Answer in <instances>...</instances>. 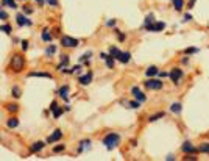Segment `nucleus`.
<instances>
[{
    "label": "nucleus",
    "instance_id": "f257e3e1",
    "mask_svg": "<svg viewBox=\"0 0 209 161\" xmlns=\"http://www.w3.org/2000/svg\"><path fill=\"white\" fill-rule=\"evenodd\" d=\"M10 67L13 69L14 72H20L22 69L25 67V58L22 56L20 53L13 55V58H11V61H10Z\"/></svg>",
    "mask_w": 209,
    "mask_h": 161
},
{
    "label": "nucleus",
    "instance_id": "f03ea898",
    "mask_svg": "<svg viewBox=\"0 0 209 161\" xmlns=\"http://www.w3.org/2000/svg\"><path fill=\"white\" fill-rule=\"evenodd\" d=\"M120 142V136L119 134H115V133H109L103 138V144L106 146L108 150H112L114 147H117Z\"/></svg>",
    "mask_w": 209,
    "mask_h": 161
},
{
    "label": "nucleus",
    "instance_id": "7ed1b4c3",
    "mask_svg": "<svg viewBox=\"0 0 209 161\" xmlns=\"http://www.w3.org/2000/svg\"><path fill=\"white\" fill-rule=\"evenodd\" d=\"M145 88L147 89H153V91H158V89H161L162 88V81L159 80V78H148L147 81H145Z\"/></svg>",
    "mask_w": 209,
    "mask_h": 161
},
{
    "label": "nucleus",
    "instance_id": "20e7f679",
    "mask_svg": "<svg viewBox=\"0 0 209 161\" xmlns=\"http://www.w3.org/2000/svg\"><path fill=\"white\" fill-rule=\"evenodd\" d=\"M61 44L64 45V47H77L78 45V41L75 38H70V36H62L61 38Z\"/></svg>",
    "mask_w": 209,
    "mask_h": 161
},
{
    "label": "nucleus",
    "instance_id": "39448f33",
    "mask_svg": "<svg viewBox=\"0 0 209 161\" xmlns=\"http://www.w3.org/2000/svg\"><path fill=\"white\" fill-rule=\"evenodd\" d=\"M145 28L148 31H162L166 28V24L164 22H153V24H150V25H145Z\"/></svg>",
    "mask_w": 209,
    "mask_h": 161
},
{
    "label": "nucleus",
    "instance_id": "423d86ee",
    "mask_svg": "<svg viewBox=\"0 0 209 161\" xmlns=\"http://www.w3.org/2000/svg\"><path fill=\"white\" fill-rule=\"evenodd\" d=\"M170 78H172V81L175 85H178V81L183 78V71H181V69H178V67H173L172 72H170Z\"/></svg>",
    "mask_w": 209,
    "mask_h": 161
},
{
    "label": "nucleus",
    "instance_id": "0eeeda50",
    "mask_svg": "<svg viewBox=\"0 0 209 161\" xmlns=\"http://www.w3.org/2000/svg\"><path fill=\"white\" fill-rule=\"evenodd\" d=\"M131 94L134 96V99H136V100H139V102H141V103L147 100V97H145V94H144V93H142V91H141V89H139L137 86H134V88L131 89Z\"/></svg>",
    "mask_w": 209,
    "mask_h": 161
},
{
    "label": "nucleus",
    "instance_id": "6e6552de",
    "mask_svg": "<svg viewBox=\"0 0 209 161\" xmlns=\"http://www.w3.org/2000/svg\"><path fill=\"white\" fill-rule=\"evenodd\" d=\"M61 138H62V131H61V130H55V131L47 138V142H49V144L56 142V141H59V139H61Z\"/></svg>",
    "mask_w": 209,
    "mask_h": 161
},
{
    "label": "nucleus",
    "instance_id": "1a4fd4ad",
    "mask_svg": "<svg viewBox=\"0 0 209 161\" xmlns=\"http://www.w3.org/2000/svg\"><path fill=\"white\" fill-rule=\"evenodd\" d=\"M100 58L106 61V66H108V69H112V66H114V60H115L112 55H108V53H103V52H102V53H100Z\"/></svg>",
    "mask_w": 209,
    "mask_h": 161
},
{
    "label": "nucleus",
    "instance_id": "9d476101",
    "mask_svg": "<svg viewBox=\"0 0 209 161\" xmlns=\"http://www.w3.org/2000/svg\"><path fill=\"white\" fill-rule=\"evenodd\" d=\"M50 111L53 113V118H55V119H58V118L61 116V114H62V109L58 106V103H56V102H52V105H50Z\"/></svg>",
    "mask_w": 209,
    "mask_h": 161
},
{
    "label": "nucleus",
    "instance_id": "9b49d317",
    "mask_svg": "<svg viewBox=\"0 0 209 161\" xmlns=\"http://www.w3.org/2000/svg\"><path fill=\"white\" fill-rule=\"evenodd\" d=\"M16 20H17V24L22 27V25H31V20L30 19H27L24 14H17L16 16Z\"/></svg>",
    "mask_w": 209,
    "mask_h": 161
},
{
    "label": "nucleus",
    "instance_id": "f8f14e48",
    "mask_svg": "<svg viewBox=\"0 0 209 161\" xmlns=\"http://www.w3.org/2000/svg\"><path fill=\"white\" fill-rule=\"evenodd\" d=\"M183 152L184 153H195V147H194V144L192 142H189V141H186L184 144H183Z\"/></svg>",
    "mask_w": 209,
    "mask_h": 161
},
{
    "label": "nucleus",
    "instance_id": "ddd939ff",
    "mask_svg": "<svg viewBox=\"0 0 209 161\" xmlns=\"http://www.w3.org/2000/svg\"><path fill=\"white\" fill-rule=\"evenodd\" d=\"M78 81L83 85V86H86V85H89L90 81H92V72H87L86 75H81L80 78H78Z\"/></svg>",
    "mask_w": 209,
    "mask_h": 161
},
{
    "label": "nucleus",
    "instance_id": "4468645a",
    "mask_svg": "<svg viewBox=\"0 0 209 161\" xmlns=\"http://www.w3.org/2000/svg\"><path fill=\"white\" fill-rule=\"evenodd\" d=\"M44 146H45V144H44L42 141H36V142H33V144H31L30 150H31L33 153H38V152H41V150L44 149Z\"/></svg>",
    "mask_w": 209,
    "mask_h": 161
},
{
    "label": "nucleus",
    "instance_id": "2eb2a0df",
    "mask_svg": "<svg viewBox=\"0 0 209 161\" xmlns=\"http://www.w3.org/2000/svg\"><path fill=\"white\" fill-rule=\"evenodd\" d=\"M145 75L147 77H155V75H159V69L156 66H150L147 71H145Z\"/></svg>",
    "mask_w": 209,
    "mask_h": 161
},
{
    "label": "nucleus",
    "instance_id": "dca6fc26",
    "mask_svg": "<svg viewBox=\"0 0 209 161\" xmlns=\"http://www.w3.org/2000/svg\"><path fill=\"white\" fill-rule=\"evenodd\" d=\"M58 94H59V97H62V99H67V96H69V86H67V85L61 86V88L58 89Z\"/></svg>",
    "mask_w": 209,
    "mask_h": 161
},
{
    "label": "nucleus",
    "instance_id": "f3484780",
    "mask_svg": "<svg viewBox=\"0 0 209 161\" xmlns=\"http://www.w3.org/2000/svg\"><path fill=\"white\" fill-rule=\"evenodd\" d=\"M130 60H131V53H130V52H122V53H120V56H119V61H120V63H123V64H125V63H128Z\"/></svg>",
    "mask_w": 209,
    "mask_h": 161
},
{
    "label": "nucleus",
    "instance_id": "a211bd4d",
    "mask_svg": "<svg viewBox=\"0 0 209 161\" xmlns=\"http://www.w3.org/2000/svg\"><path fill=\"white\" fill-rule=\"evenodd\" d=\"M28 77H42V78H52V75H50V74H47V72H30V74H28Z\"/></svg>",
    "mask_w": 209,
    "mask_h": 161
},
{
    "label": "nucleus",
    "instance_id": "6ab92c4d",
    "mask_svg": "<svg viewBox=\"0 0 209 161\" xmlns=\"http://www.w3.org/2000/svg\"><path fill=\"white\" fill-rule=\"evenodd\" d=\"M6 125H8L10 128H16V127H19V119H16V118H10V119L6 121Z\"/></svg>",
    "mask_w": 209,
    "mask_h": 161
},
{
    "label": "nucleus",
    "instance_id": "aec40b11",
    "mask_svg": "<svg viewBox=\"0 0 209 161\" xmlns=\"http://www.w3.org/2000/svg\"><path fill=\"white\" fill-rule=\"evenodd\" d=\"M69 64V56L67 55H64V56H61V64L58 66V71H64V66H67Z\"/></svg>",
    "mask_w": 209,
    "mask_h": 161
},
{
    "label": "nucleus",
    "instance_id": "412c9836",
    "mask_svg": "<svg viewBox=\"0 0 209 161\" xmlns=\"http://www.w3.org/2000/svg\"><path fill=\"white\" fill-rule=\"evenodd\" d=\"M89 147H90V141H89V139H84V141L80 142L78 152H83V150H86V149H89Z\"/></svg>",
    "mask_w": 209,
    "mask_h": 161
},
{
    "label": "nucleus",
    "instance_id": "4be33fe9",
    "mask_svg": "<svg viewBox=\"0 0 209 161\" xmlns=\"http://www.w3.org/2000/svg\"><path fill=\"white\" fill-rule=\"evenodd\" d=\"M120 53H122V52H120V50H119L117 47H109V55H112V56H114L115 60H119Z\"/></svg>",
    "mask_w": 209,
    "mask_h": 161
},
{
    "label": "nucleus",
    "instance_id": "5701e85b",
    "mask_svg": "<svg viewBox=\"0 0 209 161\" xmlns=\"http://www.w3.org/2000/svg\"><path fill=\"white\" fill-rule=\"evenodd\" d=\"M172 2H173V8H175L176 11H181V10H183L184 0H172Z\"/></svg>",
    "mask_w": 209,
    "mask_h": 161
},
{
    "label": "nucleus",
    "instance_id": "b1692460",
    "mask_svg": "<svg viewBox=\"0 0 209 161\" xmlns=\"http://www.w3.org/2000/svg\"><path fill=\"white\" fill-rule=\"evenodd\" d=\"M181 109H183V108H181V103H178V102H176V103H172V106H170V111L175 113V114H179Z\"/></svg>",
    "mask_w": 209,
    "mask_h": 161
},
{
    "label": "nucleus",
    "instance_id": "393cba45",
    "mask_svg": "<svg viewBox=\"0 0 209 161\" xmlns=\"http://www.w3.org/2000/svg\"><path fill=\"white\" fill-rule=\"evenodd\" d=\"M20 93H22V91H20V88H19V86H14V88L11 89V96H13V97H16V99H19V97L22 96Z\"/></svg>",
    "mask_w": 209,
    "mask_h": 161
},
{
    "label": "nucleus",
    "instance_id": "a878e982",
    "mask_svg": "<svg viewBox=\"0 0 209 161\" xmlns=\"http://www.w3.org/2000/svg\"><path fill=\"white\" fill-rule=\"evenodd\" d=\"M2 5H6V6H10V8H17V5H16L14 0H2Z\"/></svg>",
    "mask_w": 209,
    "mask_h": 161
},
{
    "label": "nucleus",
    "instance_id": "bb28decb",
    "mask_svg": "<svg viewBox=\"0 0 209 161\" xmlns=\"http://www.w3.org/2000/svg\"><path fill=\"white\" fill-rule=\"evenodd\" d=\"M17 109H19V106L16 103H8L6 105V111H10V113H16Z\"/></svg>",
    "mask_w": 209,
    "mask_h": 161
},
{
    "label": "nucleus",
    "instance_id": "cd10ccee",
    "mask_svg": "<svg viewBox=\"0 0 209 161\" xmlns=\"http://www.w3.org/2000/svg\"><path fill=\"white\" fill-rule=\"evenodd\" d=\"M42 39H44L45 42H50V41H52V35L49 33V30H44V33H42Z\"/></svg>",
    "mask_w": 209,
    "mask_h": 161
},
{
    "label": "nucleus",
    "instance_id": "c85d7f7f",
    "mask_svg": "<svg viewBox=\"0 0 209 161\" xmlns=\"http://www.w3.org/2000/svg\"><path fill=\"white\" fill-rule=\"evenodd\" d=\"M161 118H164V113H158V114H153V116H150V122H155V121H158V119H161Z\"/></svg>",
    "mask_w": 209,
    "mask_h": 161
},
{
    "label": "nucleus",
    "instance_id": "c756f323",
    "mask_svg": "<svg viewBox=\"0 0 209 161\" xmlns=\"http://www.w3.org/2000/svg\"><path fill=\"white\" fill-rule=\"evenodd\" d=\"M200 152H203V153H209V142H203V144L200 146Z\"/></svg>",
    "mask_w": 209,
    "mask_h": 161
},
{
    "label": "nucleus",
    "instance_id": "7c9ffc66",
    "mask_svg": "<svg viewBox=\"0 0 209 161\" xmlns=\"http://www.w3.org/2000/svg\"><path fill=\"white\" fill-rule=\"evenodd\" d=\"M153 22H155V14H148L145 17V25H150V24H153Z\"/></svg>",
    "mask_w": 209,
    "mask_h": 161
},
{
    "label": "nucleus",
    "instance_id": "2f4dec72",
    "mask_svg": "<svg viewBox=\"0 0 209 161\" xmlns=\"http://www.w3.org/2000/svg\"><path fill=\"white\" fill-rule=\"evenodd\" d=\"M55 52H56V47H55V45H50V47L47 49V52H45V55H47V56H52Z\"/></svg>",
    "mask_w": 209,
    "mask_h": 161
},
{
    "label": "nucleus",
    "instance_id": "473e14b6",
    "mask_svg": "<svg viewBox=\"0 0 209 161\" xmlns=\"http://www.w3.org/2000/svg\"><path fill=\"white\" fill-rule=\"evenodd\" d=\"M90 56H92V52H87V53H84L83 56H81V61H84L86 64L89 63V60H90Z\"/></svg>",
    "mask_w": 209,
    "mask_h": 161
},
{
    "label": "nucleus",
    "instance_id": "72a5a7b5",
    "mask_svg": "<svg viewBox=\"0 0 209 161\" xmlns=\"http://www.w3.org/2000/svg\"><path fill=\"white\" fill-rule=\"evenodd\" d=\"M198 52V49H195V47H189V49H186L184 50V53L186 55H189V53H197Z\"/></svg>",
    "mask_w": 209,
    "mask_h": 161
},
{
    "label": "nucleus",
    "instance_id": "f704fd0d",
    "mask_svg": "<svg viewBox=\"0 0 209 161\" xmlns=\"http://www.w3.org/2000/svg\"><path fill=\"white\" fill-rule=\"evenodd\" d=\"M128 105H130V108H134V109H136V108H139V106H141V102H139V100H136V102H130Z\"/></svg>",
    "mask_w": 209,
    "mask_h": 161
},
{
    "label": "nucleus",
    "instance_id": "c9c22d12",
    "mask_svg": "<svg viewBox=\"0 0 209 161\" xmlns=\"http://www.w3.org/2000/svg\"><path fill=\"white\" fill-rule=\"evenodd\" d=\"M2 31H5L6 35H10V33H11V27H10L8 24H5V25H2Z\"/></svg>",
    "mask_w": 209,
    "mask_h": 161
},
{
    "label": "nucleus",
    "instance_id": "e433bc0d",
    "mask_svg": "<svg viewBox=\"0 0 209 161\" xmlns=\"http://www.w3.org/2000/svg\"><path fill=\"white\" fill-rule=\"evenodd\" d=\"M27 49H28V41H22V50L25 52Z\"/></svg>",
    "mask_w": 209,
    "mask_h": 161
},
{
    "label": "nucleus",
    "instance_id": "4c0bfd02",
    "mask_svg": "<svg viewBox=\"0 0 209 161\" xmlns=\"http://www.w3.org/2000/svg\"><path fill=\"white\" fill-rule=\"evenodd\" d=\"M31 11H33V10H31L30 6H24V13H25V14H31Z\"/></svg>",
    "mask_w": 209,
    "mask_h": 161
},
{
    "label": "nucleus",
    "instance_id": "58836bf2",
    "mask_svg": "<svg viewBox=\"0 0 209 161\" xmlns=\"http://www.w3.org/2000/svg\"><path fill=\"white\" fill-rule=\"evenodd\" d=\"M6 17H8V14L2 10V11H0V19H6Z\"/></svg>",
    "mask_w": 209,
    "mask_h": 161
},
{
    "label": "nucleus",
    "instance_id": "ea45409f",
    "mask_svg": "<svg viewBox=\"0 0 209 161\" xmlns=\"http://www.w3.org/2000/svg\"><path fill=\"white\" fill-rule=\"evenodd\" d=\"M53 150H55V152H61V150H64V146H62V144H61V146H56Z\"/></svg>",
    "mask_w": 209,
    "mask_h": 161
},
{
    "label": "nucleus",
    "instance_id": "a19ab883",
    "mask_svg": "<svg viewBox=\"0 0 209 161\" xmlns=\"http://www.w3.org/2000/svg\"><path fill=\"white\" fill-rule=\"evenodd\" d=\"M49 3H50L52 6H58V0H49Z\"/></svg>",
    "mask_w": 209,
    "mask_h": 161
},
{
    "label": "nucleus",
    "instance_id": "79ce46f5",
    "mask_svg": "<svg viewBox=\"0 0 209 161\" xmlns=\"http://www.w3.org/2000/svg\"><path fill=\"white\" fill-rule=\"evenodd\" d=\"M191 19H192L191 14H186V16H184V22H187V20H191Z\"/></svg>",
    "mask_w": 209,
    "mask_h": 161
},
{
    "label": "nucleus",
    "instance_id": "37998d69",
    "mask_svg": "<svg viewBox=\"0 0 209 161\" xmlns=\"http://www.w3.org/2000/svg\"><path fill=\"white\" fill-rule=\"evenodd\" d=\"M115 24V20H108V27H112Z\"/></svg>",
    "mask_w": 209,
    "mask_h": 161
},
{
    "label": "nucleus",
    "instance_id": "c03bdc74",
    "mask_svg": "<svg viewBox=\"0 0 209 161\" xmlns=\"http://www.w3.org/2000/svg\"><path fill=\"white\" fill-rule=\"evenodd\" d=\"M159 75H161V77H169L170 74H167V72H159Z\"/></svg>",
    "mask_w": 209,
    "mask_h": 161
},
{
    "label": "nucleus",
    "instance_id": "a18cd8bd",
    "mask_svg": "<svg viewBox=\"0 0 209 161\" xmlns=\"http://www.w3.org/2000/svg\"><path fill=\"white\" fill-rule=\"evenodd\" d=\"M36 2H38V5H41V6H42V5H44V2H45V0H36Z\"/></svg>",
    "mask_w": 209,
    "mask_h": 161
},
{
    "label": "nucleus",
    "instance_id": "49530a36",
    "mask_svg": "<svg viewBox=\"0 0 209 161\" xmlns=\"http://www.w3.org/2000/svg\"><path fill=\"white\" fill-rule=\"evenodd\" d=\"M194 2H195V0H191V3H189V8H191V6L194 5Z\"/></svg>",
    "mask_w": 209,
    "mask_h": 161
}]
</instances>
